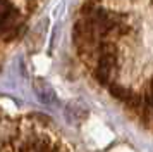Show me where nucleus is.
Here are the masks:
<instances>
[{"label": "nucleus", "mask_w": 153, "mask_h": 152, "mask_svg": "<svg viewBox=\"0 0 153 152\" xmlns=\"http://www.w3.org/2000/svg\"><path fill=\"white\" fill-rule=\"evenodd\" d=\"M36 116H10L0 105V152H69Z\"/></svg>", "instance_id": "f257e3e1"}, {"label": "nucleus", "mask_w": 153, "mask_h": 152, "mask_svg": "<svg viewBox=\"0 0 153 152\" xmlns=\"http://www.w3.org/2000/svg\"><path fill=\"white\" fill-rule=\"evenodd\" d=\"M117 74H119V55H102L97 68L93 69L95 80L107 88L112 83H115Z\"/></svg>", "instance_id": "f03ea898"}, {"label": "nucleus", "mask_w": 153, "mask_h": 152, "mask_svg": "<svg viewBox=\"0 0 153 152\" xmlns=\"http://www.w3.org/2000/svg\"><path fill=\"white\" fill-rule=\"evenodd\" d=\"M141 93H143V109H141L139 119L143 121L146 128L153 130V78L145 85Z\"/></svg>", "instance_id": "7ed1b4c3"}, {"label": "nucleus", "mask_w": 153, "mask_h": 152, "mask_svg": "<svg viewBox=\"0 0 153 152\" xmlns=\"http://www.w3.org/2000/svg\"><path fill=\"white\" fill-rule=\"evenodd\" d=\"M108 92H110V95L114 97V99H117V100H120V102H124V104L129 102V99H131L132 93H134V90L127 88L124 85H119L117 81L112 83L110 87H108Z\"/></svg>", "instance_id": "20e7f679"}, {"label": "nucleus", "mask_w": 153, "mask_h": 152, "mask_svg": "<svg viewBox=\"0 0 153 152\" xmlns=\"http://www.w3.org/2000/svg\"><path fill=\"white\" fill-rule=\"evenodd\" d=\"M150 2H152V5H153V0H150Z\"/></svg>", "instance_id": "39448f33"}]
</instances>
